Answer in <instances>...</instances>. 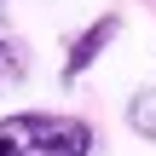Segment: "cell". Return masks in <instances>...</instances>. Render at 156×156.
Masks as SVG:
<instances>
[{"label": "cell", "mask_w": 156, "mask_h": 156, "mask_svg": "<svg viewBox=\"0 0 156 156\" xmlns=\"http://www.w3.org/2000/svg\"><path fill=\"white\" fill-rule=\"evenodd\" d=\"M0 156H93V127L64 110L0 116Z\"/></svg>", "instance_id": "1"}, {"label": "cell", "mask_w": 156, "mask_h": 156, "mask_svg": "<svg viewBox=\"0 0 156 156\" xmlns=\"http://www.w3.org/2000/svg\"><path fill=\"white\" fill-rule=\"evenodd\" d=\"M127 127L156 145V87H139V93L127 98Z\"/></svg>", "instance_id": "3"}, {"label": "cell", "mask_w": 156, "mask_h": 156, "mask_svg": "<svg viewBox=\"0 0 156 156\" xmlns=\"http://www.w3.org/2000/svg\"><path fill=\"white\" fill-rule=\"evenodd\" d=\"M0 6H6V0H0Z\"/></svg>", "instance_id": "5"}, {"label": "cell", "mask_w": 156, "mask_h": 156, "mask_svg": "<svg viewBox=\"0 0 156 156\" xmlns=\"http://www.w3.org/2000/svg\"><path fill=\"white\" fill-rule=\"evenodd\" d=\"M17 75H23V46H17V41H6V35H0V87H12V81H17Z\"/></svg>", "instance_id": "4"}, {"label": "cell", "mask_w": 156, "mask_h": 156, "mask_svg": "<svg viewBox=\"0 0 156 156\" xmlns=\"http://www.w3.org/2000/svg\"><path fill=\"white\" fill-rule=\"evenodd\" d=\"M116 35H122V17H116V12L93 17V23H87L75 41H69V58H64V81H81V75H87V69L104 58V46H110Z\"/></svg>", "instance_id": "2"}]
</instances>
